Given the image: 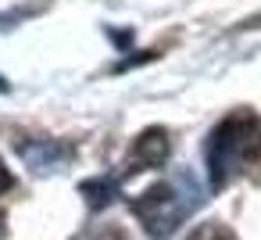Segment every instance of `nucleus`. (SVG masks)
Here are the masks:
<instances>
[{
    "instance_id": "f257e3e1",
    "label": "nucleus",
    "mask_w": 261,
    "mask_h": 240,
    "mask_svg": "<svg viewBox=\"0 0 261 240\" xmlns=\"http://www.w3.org/2000/svg\"><path fill=\"white\" fill-rule=\"evenodd\" d=\"M261 151V122L254 115H229L222 118L211 136L204 140V161L215 186L229 183L243 165H250Z\"/></svg>"
},
{
    "instance_id": "f03ea898",
    "label": "nucleus",
    "mask_w": 261,
    "mask_h": 240,
    "mask_svg": "<svg viewBox=\"0 0 261 240\" xmlns=\"http://www.w3.org/2000/svg\"><path fill=\"white\" fill-rule=\"evenodd\" d=\"M197 201H200V190L197 186L193 190H182V183L172 179V183H158L147 194H140L133 201V211L140 215L143 229L161 240V236H172L179 229V222L193 211Z\"/></svg>"
},
{
    "instance_id": "7ed1b4c3",
    "label": "nucleus",
    "mask_w": 261,
    "mask_h": 240,
    "mask_svg": "<svg viewBox=\"0 0 261 240\" xmlns=\"http://www.w3.org/2000/svg\"><path fill=\"white\" fill-rule=\"evenodd\" d=\"M168 154H172V140H168V133H165V129H147V133L136 140L125 172H140L143 165H147V169H158V165L168 161Z\"/></svg>"
},
{
    "instance_id": "20e7f679",
    "label": "nucleus",
    "mask_w": 261,
    "mask_h": 240,
    "mask_svg": "<svg viewBox=\"0 0 261 240\" xmlns=\"http://www.w3.org/2000/svg\"><path fill=\"white\" fill-rule=\"evenodd\" d=\"M22 158L36 172H50V169H61V161L72 158V151L61 147L58 140H33V143H22Z\"/></svg>"
},
{
    "instance_id": "39448f33",
    "label": "nucleus",
    "mask_w": 261,
    "mask_h": 240,
    "mask_svg": "<svg viewBox=\"0 0 261 240\" xmlns=\"http://www.w3.org/2000/svg\"><path fill=\"white\" fill-rule=\"evenodd\" d=\"M83 194H86L90 208H108V204L118 197V183H115L111 176H97V179L83 183Z\"/></svg>"
},
{
    "instance_id": "423d86ee",
    "label": "nucleus",
    "mask_w": 261,
    "mask_h": 240,
    "mask_svg": "<svg viewBox=\"0 0 261 240\" xmlns=\"http://www.w3.org/2000/svg\"><path fill=\"white\" fill-rule=\"evenodd\" d=\"M186 240H236L225 226H218V222H211V226H197Z\"/></svg>"
},
{
    "instance_id": "0eeeda50",
    "label": "nucleus",
    "mask_w": 261,
    "mask_h": 240,
    "mask_svg": "<svg viewBox=\"0 0 261 240\" xmlns=\"http://www.w3.org/2000/svg\"><path fill=\"white\" fill-rule=\"evenodd\" d=\"M4 190H11V172H8L4 161H0V194H4Z\"/></svg>"
},
{
    "instance_id": "6e6552de",
    "label": "nucleus",
    "mask_w": 261,
    "mask_h": 240,
    "mask_svg": "<svg viewBox=\"0 0 261 240\" xmlns=\"http://www.w3.org/2000/svg\"><path fill=\"white\" fill-rule=\"evenodd\" d=\"M0 90H8V83H4V79H0Z\"/></svg>"
}]
</instances>
